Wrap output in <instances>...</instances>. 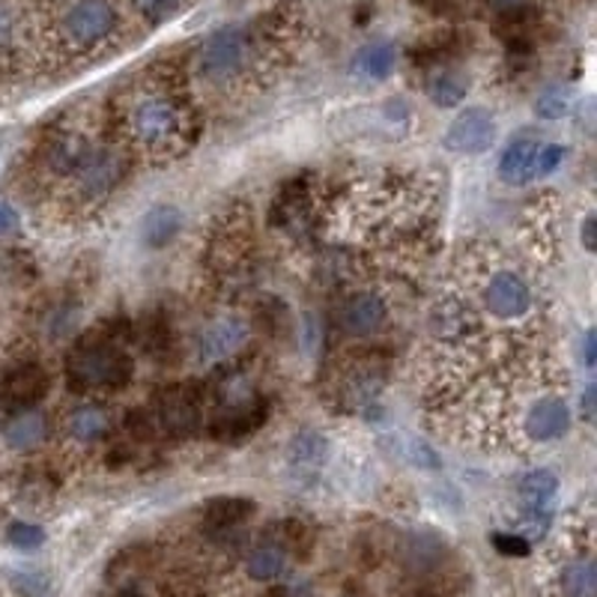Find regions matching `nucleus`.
Masks as SVG:
<instances>
[{
  "label": "nucleus",
  "mask_w": 597,
  "mask_h": 597,
  "mask_svg": "<svg viewBox=\"0 0 597 597\" xmlns=\"http://www.w3.org/2000/svg\"><path fill=\"white\" fill-rule=\"evenodd\" d=\"M445 556L443 538L433 535V532H415V535L406 538L403 544V558L412 571H433L439 565Z\"/></svg>",
  "instance_id": "obj_24"
},
{
  "label": "nucleus",
  "mask_w": 597,
  "mask_h": 597,
  "mask_svg": "<svg viewBox=\"0 0 597 597\" xmlns=\"http://www.w3.org/2000/svg\"><path fill=\"white\" fill-rule=\"evenodd\" d=\"M427 96L436 108H454L469 96V78L457 69H443L427 82Z\"/></svg>",
  "instance_id": "obj_25"
},
{
  "label": "nucleus",
  "mask_w": 597,
  "mask_h": 597,
  "mask_svg": "<svg viewBox=\"0 0 597 597\" xmlns=\"http://www.w3.org/2000/svg\"><path fill=\"white\" fill-rule=\"evenodd\" d=\"M111 433V415L96 401H84L63 415V436L78 448H94Z\"/></svg>",
  "instance_id": "obj_13"
},
{
  "label": "nucleus",
  "mask_w": 597,
  "mask_h": 597,
  "mask_svg": "<svg viewBox=\"0 0 597 597\" xmlns=\"http://www.w3.org/2000/svg\"><path fill=\"white\" fill-rule=\"evenodd\" d=\"M290 469L302 478H311V475H317L326 464V457H329V443L319 436V433H298L296 439L290 443Z\"/></svg>",
  "instance_id": "obj_22"
},
{
  "label": "nucleus",
  "mask_w": 597,
  "mask_h": 597,
  "mask_svg": "<svg viewBox=\"0 0 597 597\" xmlns=\"http://www.w3.org/2000/svg\"><path fill=\"white\" fill-rule=\"evenodd\" d=\"M183 3H186V0H132L134 12H138L146 24H153V28L174 21L176 15H180V10H183Z\"/></svg>",
  "instance_id": "obj_27"
},
{
  "label": "nucleus",
  "mask_w": 597,
  "mask_h": 597,
  "mask_svg": "<svg viewBox=\"0 0 597 597\" xmlns=\"http://www.w3.org/2000/svg\"><path fill=\"white\" fill-rule=\"evenodd\" d=\"M591 415H595V386H588L586 394H583V419L591 422Z\"/></svg>",
  "instance_id": "obj_36"
},
{
  "label": "nucleus",
  "mask_w": 597,
  "mask_h": 597,
  "mask_svg": "<svg viewBox=\"0 0 597 597\" xmlns=\"http://www.w3.org/2000/svg\"><path fill=\"white\" fill-rule=\"evenodd\" d=\"M538 150H541V138L535 134L514 138L499 159V180L508 186H529L532 180H538Z\"/></svg>",
  "instance_id": "obj_15"
},
{
  "label": "nucleus",
  "mask_w": 597,
  "mask_h": 597,
  "mask_svg": "<svg viewBox=\"0 0 597 597\" xmlns=\"http://www.w3.org/2000/svg\"><path fill=\"white\" fill-rule=\"evenodd\" d=\"M398 69V45L389 40H377L361 45L352 57V75L365 82H386Z\"/></svg>",
  "instance_id": "obj_19"
},
{
  "label": "nucleus",
  "mask_w": 597,
  "mask_h": 597,
  "mask_svg": "<svg viewBox=\"0 0 597 597\" xmlns=\"http://www.w3.org/2000/svg\"><path fill=\"white\" fill-rule=\"evenodd\" d=\"M567 150L565 144H556V141H541V150H538V180L541 176L556 174L558 167L565 165Z\"/></svg>",
  "instance_id": "obj_28"
},
{
  "label": "nucleus",
  "mask_w": 597,
  "mask_h": 597,
  "mask_svg": "<svg viewBox=\"0 0 597 597\" xmlns=\"http://www.w3.org/2000/svg\"><path fill=\"white\" fill-rule=\"evenodd\" d=\"M19 227V209L7 200H0V237H7Z\"/></svg>",
  "instance_id": "obj_33"
},
{
  "label": "nucleus",
  "mask_w": 597,
  "mask_h": 597,
  "mask_svg": "<svg viewBox=\"0 0 597 597\" xmlns=\"http://www.w3.org/2000/svg\"><path fill=\"white\" fill-rule=\"evenodd\" d=\"M529 239H532V248H535L541 258H556L558 248H562V221H558V213L553 200H544L529 209Z\"/></svg>",
  "instance_id": "obj_17"
},
{
  "label": "nucleus",
  "mask_w": 597,
  "mask_h": 597,
  "mask_svg": "<svg viewBox=\"0 0 597 597\" xmlns=\"http://www.w3.org/2000/svg\"><path fill=\"white\" fill-rule=\"evenodd\" d=\"M496 132H499L496 113L485 105H473V108H464L454 117L452 126L445 129L443 144L452 153L478 155L487 153L496 144Z\"/></svg>",
  "instance_id": "obj_10"
},
{
  "label": "nucleus",
  "mask_w": 597,
  "mask_h": 597,
  "mask_svg": "<svg viewBox=\"0 0 597 597\" xmlns=\"http://www.w3.org/2000/svg\"><path fill=\"white\" fill-rule=\"evenodd\" d=\"M595 558L588 550L574 553L565 565L558 567V588L565 597H595Z\"/></svg>",
  "instance_id": "obj_21"
},
{
  "label": "nucleus",
  "mask_w": 597,
  "mask_h": 597,
  "mask_svg": "<svg viewBox=\"0 0 597 597\" xmlns=\"http://www.w3.org/2000/svg\"><path fill=\"white\" fill-rule=\"evenodd\" d=\"M251 216L246 209H234L216 221L213 239H209V251H206V263L218 272L221 279H234L239 272L248 269L251 258Z\"/></svg>",
  "instance_id": "obj_8"
},
{
  "label": "nucleus",
  "mask_w": 597,
  "mask_h": 597,
  "mask_svg": "<svg viewBox=\"0 0 597 597\" xmlns=\"http://www.w3.org/2000/svg\"><path fill=\"white\" fill-rule=\"evenodd\" d=\"M493 544L499 553H504V556H525V553H529V541H523V538L514 535V532L496 535Z\"/></svg>",
  "instance_id": "obj_31"
},
{
  "label": "nucleus",
  "mask_w": 597,
  "mask_h": 597,
  "mask_svg": "<svg viewBox=\"0 0 597 597\" xmlns=\"http://www.w3.org/2000/svg\"><path fill=\"white\" fill-rule=\"evenodd\" d=\"M254 36L242 24L218 28L197 48V69L209 84H234L251 69Z\"/></svg>",
  "instance_id": "obj_5"
},
{
  "label": "nucleus",
  "mask_w": 597,
  "mask_h": 597,
  "mask_svg": "<svg viewBox=\"0 0 597 597\" xmlns=\"http://www.w3.org/2000/svg\"><path fill=\"white\" fill-rule=\"evenodd\" d=\"M251 329L248 323L237 314H225V317L206 323L200 335H197V361L200 365H225V361L237 359L239 352L246 350Z\"/></svg>",
  "instance_id": "obj_11"
},
{
  "label": "nucleus",
  "mask_w": 597,
  "mask_h": 597,
  "mask_svg": "<svg viewBox=\"0 0 597 597\" xmlns=\"http://www.w3.org/2000/svg\"><path fill=\"white\" fill-rule=\"evenodd\" d=\"M254 514V504L248 499H237V496H221L216 502L206 504L204 525L209 532H234L237 525H242L248 517Z\"/></svg>",
  "instance_id": "obj_23"
},
{
  "label": "nucleus",
  "mask_w": 597,
  "mask_h": 597,
  "mask_svg": "<svg viewBox=\"0 0 597 597\" xmlns=\"http://www.w3.org/2000/svg\"><path fill=\"white\" fill-rule=\"evenodd\" d=\"M132 167V153L120 141H96L90 153L84 155L82 165L61 183L63 204L69 206V213L90 216L99 206L108 204L113 192L123 186Z\"/></svg>",
  "instance_id": "obj_3"
},
{
  "label": "nucleus",
  "mask_w": 597,
  "mask_h": 597,
  "mask_svg": "<svg viewBox=\"0 0 597 597\" xmlns=\"http://www.w3.org/2000/svg\"><path fill=\"white\" fill-rule=\"evenodd\" d=\"M63 40L75 52H96L117 36L120 31V12L111 0H75L63 12L61 21Z\"/></svg>",
  "instance_id": "obj_6"
},
{
  "label": "nucleus",
  "mask_w": 597,
  "mask_h": 597,
  "mask_svg": "<svg viewBox=\"0 0 597 597\" xmlns=\"http://www.w3.org/2000/svg\"><path fill=\"white\" fill-rule=\"evenodd\" d=\"M595 227H597L595 213H591V209H588L586 218H583V225H579V242H583V248H586V251H595V246H597Z\"/></svg>",
  "instance_id": "obj_32"
},
{
  "label": "nucleus",
  "mask_w": 597,
  "mask_h": 597,
  "mask_svg": "<svg viewBox=\"0 0 597 597\" xmlns=\"http://www.w3.org/2000/svg\"><path fill=\"white\" fill-rule=\"evenodd\" d=\"M574 111V90L567 84H550L535 99V113L546 123L553 120H565L567 113Z\"/></svg>",
  "instance_id": "obj_26"
},
{
  "label": "nucleus",
  "mask_w": 597,
  "mask_h": 597,
  "mask_svg": "<svg viewBox=\"0 0 597 597\" xmlns=\"http://www.w3.org/2000/svg\"><path fill=\"white\" fill-rule=\"evenodd\" d=\"M556 499L558 475L553 469H532L523 475V481L517 487V514L550 520Z\"/></svg>",
  "instance_id": "obj_14"
},
{
  "label": "nucleus",
  "mask_w": 597,
  "mask_h": 597,
  "mask_svg": "<svg viewBox=\"0 0 597 597\" xmlns=\"http://www.w3.org/2000/svg\"><path fill=\"white\" fill-rule=\"evenodd\" d=\"M132 373V356L117 344V338H84L66 356V382L75 392L96 394L126 389Z\"/></svg>",
  "instance_id": "obj_4"
},
{
  "label": "nucleus",
  "mask_w": 597,
  "mask_h": 597,
  "mask_svg": "<svg viewBox=\"0 0 597 597\" xmlns=\"http://www.w3.org/2000/svg\"><path fill=\"white\" fill-rule=\"evenodd\" d=\"M595 329H588L586 332V338H583V356H586V368H595V361H597V356H595Z\"/></svg>",
  "instance_id": "obj_35"
},
{
  "label": "nucleus",
  "mask_w": 597,
  "mask_h": 597,
  "mask_svg": "<svg viewBox=\"0 0 597 597\" xmlns=\"http://www.w3.org/2000/svg\"><path fill=\"white\" fill-rule=\"evenodd\" d=\"M204 398L192 386H171L155 398L153 422L165 436L188 439L204 424Z\"/></svg>",
  "instance_id": "obj_9"
},
{
  "label": "nucleus",
  "mask_w": 597,
  "mask_h": 597,
  "mask_svg": "<svg viewBox=\"0 0 597 597\" xmlns=\"http://www.w3.org/2000/svg\"><path fill=\"white\" fill-rule=\"evenodd\" d=\"M120 144L146 162H174L195 146L192 111L167 87H138L120 108Z\"/></svg>",
  "instance_id": "obj_2"
},
{
  "label": "nucleus",
  "mask_w": 597,
  "mask_h": 597,
  "mask_svg": "<svg viewBox=\"0 0 597 597\" xmlns=\"http://www.w3.org/2000/svg\"><path fill=\"white\" fill-rule=\"evenodd\" d=\"M45 436H48V419L36 406L15 410L10 422L3 424V443L10 445L12 452H33L45 443Z\"/></svg>",
  "instance_id": "obj_18"
},
{
  "label": "nucleus",
  "mask_w": 597,
  "mask_h": 597,
  "mask_svg": "<svg viewBox=\"0 0 597 597\" xmlns=\"http://www.w3.org/2000/svg\"><path fill=\"white\" fill-rule=\"evenodd\" d=\"M290 567V550L287 544L281 541H267V544H258L246 556V574L258 583H275L279 577H284Z\"/></svg>",
  "instance_id": "obj_20"
},
{
  "label": "nucleus",
  "mask_w": 597,
  "mask_h": 597,
  "mask_svg": "<svg viewBox=\"0 0 597 597\" xmlns=\"http://www.w3.org/2000/svg\"><path fill=\"white\" fill-rule=\"evenodd\" d=\"M392 317L389 296L380 287H352L335 305V329L350 340H368Z\"/></svg>",
  "instance_id": "obj_7"
},
{
  "label": "nucleus",
  "mask_w": 597,
  "mask_h": 597,
  "mask_svg": "<svg viewBox=\"0 0 597 597\" xmlns=\"http://www.w3.org/2000/svg\"><path fill=\"white\" fill-rule=\"evenodd\" d=\"M19 31H21V21L15 15L10 3H3L0 0V52H10L12 45L19 42Z\"/></svg>",
  "instance_id": "obj_30"
},
{
  "label": "nucleus",
  "mask_w": 597,
  "mask_h": 597,
  "mask_svg": "<svg viewBox=\"0 0 597 597\" xmlns=\"http://www.w3.org/2000/svg\"><path fill=\"white\" fill-rule=\"evenodd\" d=\"M120 597H141V595H120Z\"/></svg>",
  "instance_id": "obj_38"
},
{
  "label": "nucleus",
  "mask_w": 597,
  "mask_h": 597,
  "mask_svg": "<svg viewBox=\"0 0 597 597\" xmlns=\"http://www.w3.org/2000/svg\"><path fill=\"white\" fill-rule=\"evenodd\" d=\"M48 392V373L36 361H21L15 365L7 377H3V386H0V394H3V403L15 410H31L36 403L45 398Z\"/></svg>",
  "instance_id": "obj_12"
},
{
  "label": "nucleus",
  "mask_w": 597,
  "mask_h": 597,
  "mask_svg": "<svg viewBox=\"0 0 597 597\" xmlns=\"http://www.w3.org/2000/svg\"><path fill=\"white\" fill-rule=\"evenodd\" d=\"M485 344L499 350L529 347L541 319V290L523 263L496 248H473L460 258L448 287Z\"/></svg>",
  "instance_id": "obj_1"
},
{
  "label": "nucleus",
  "mask_w": 597,
  "mask_h": 597,
  "mask_svg": "<svg viewBox=\"0 0 597 597\" xmlns=\"http://www.w3.org/2000/svg\"><path fill=\"white\" fill-rule=\"evenodd\" d=\"M487 3H490V10L499 12V15H517L520 10H525L529 0H487Z\"/></svg>",
  "instance_id": "obj_34"
},
{
  "label": "nucleus",
  "mask_w": 597,
  "mask_h": 597,
  "mask_svg": "<svg viewBox=\"0 0 597 597\" xmlns=\"http://www.w3.org/2000/svg\"><path fill=\"white\" fill-rule=\"evenodd\" d=\"M183 225H186V216H183L180 206H153V209H146V216L141 218V242H144L146 248H153V251L174 246L176 237L183 234Z\"/></svg>",
  "instance_id": "obj_16"
},
{
  "label": "nucleus",
  "mask_w": 597,
  "mask_h": 597,
  "mask_svg": "<svg viewBox=\"0 0 597 597\" xmlns=\"http://www.w3.org/2000/svg\"><path fill=\"white\" fill-rule=\"evenodd\" d=\"M279 597H314V591H311L308 586H296V588H290V591H281Z\"/></svg>",
  "instance_id": "obj_37"
},
{
  "label": "nucleus",
  "mask_w": 597,
  "mask_h": 597,
  "mask_svg": "<svg viewBox=\"0 0 597 597\" xmlns=\"http://www.w3.org/2000/svg\"><path fill=\"white\" fill-rule=\"evenodd\" d=\"M7 538H10V544L15 550H40L45 544V532L33 523H12Z\"/></svg>",
  "instance_id": "obj_29"
}]
</instances>
